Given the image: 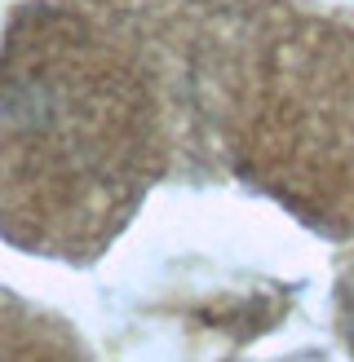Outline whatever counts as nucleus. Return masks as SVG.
Masks as SVG:
<instances>
[{
  "label": "nucleus",
  "instance_id": "obj_1",
  "mask_svg": "<svg viewBox=\"0 0 354 362\" xmlns=\"http://www.w3.org/2000/svg\"><path fill=\"white\" fill-rule=\"evenodd\" d=\"M0 362H93L67 322L31 310L0 287Z\"/></svg>",
  "mask_w": 354,
  "mask_h": 362
}]
</instances>
